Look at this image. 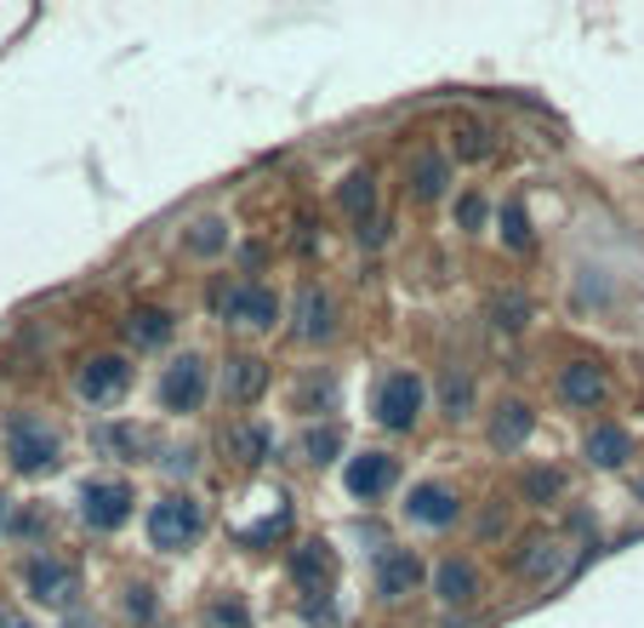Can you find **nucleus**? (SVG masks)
Segmentation results:
<instances>
[{
	"mask_svg": "<svg viewBox=\"0 0 644 628\" xmlns=\"http://www.w3.org/2000/svg\"><path fill=\"white\" fill-rule=\"evenodd\" d=\"M143 525H149V543L160 554H178V549L200 543V532H206V509H200L189 491H165V498L149 509Z\"/></svg>",
	"mask_w": 644,
	"mask_h": 628,
	"instance_id": "f257e3e1",
	"label": "nucleus"
},
{
	"mask_svg": "<svg viewBox=\"0 0 644 628\" xmlns=\"http://www.w3.org/2000/svg\"><path fill=\"white\" fill-rule=\"evenodd\" d=\"M57 435L46 428V417H35V412H12L7 417V462L18 475H46L52 462H57Z\"/></svg>",
	"mask_w": 644,
	"mask_h": 628,
	"instance_id": "f03ea898",
	"label": "nucleus"
},
{
	"mask_svg": "<svg viewBox=\"0 0 644 628\" xmlns=\"http://www.w3.org/2000/svg\"><path fill=\"white\" fill-rule=\"evenodd\" d=\"M217 315L228 326H240V332H275L280 326V297L262 280H234V286L217 291Z\"/></svg>",
	"mask_w": 644,
	"mask_h": 628,
	"instance_id": "7ed1b4c3",
	"label": "nucleus"
},
{
	"mask_svg": "<svg viewBox=\"0 0 644 628\" xmlns=\"http://www.w3.org/2000/svg\"><path fill=\"white\" fill-rule=\"evenodd\" d=\"M422 401H428V388L417 372H388L377 383V401H371V412H377V423L388 428V435H411L417 417H422Z\"/></svg>",
	"mask_w": 644,
	"mask_h": 628,
	"instance_id": "20e7f679",
	"label": "nucleus"
},
{
	"mask_svg": "<svg viewBox=\"0 0 644 628\" xmlns=\"http://www.w3.org/2000/svg\"><path fill=\"white\" fill-rule=\"evenodd\" d=\"M23 583H29V594H35L46 611H69L75 594H80V572L63 554H35L23 566Z\"/></svg>",
	"mask_w": 644,
	"mask_h": 628,
	"instance_id": "39448f33",
	"label": "nucleus"
},
{
	"mask_svg": "<svg viewBox=\"0 0 644 628\" xmlns=\"http://www.w3.org/2000/svg\"><path fill=\"white\" fill-rule=\"evenodd\" d=\"M371 583H377V600H405V594H417L428 583V566H422V554L417 549H405V543H388L377 554V566H371Z\"/></svg>",
	"mask_w": 644,
	"mask_h": 628,
	"instance_id": "423d86ee",
	"label": "nucleus"
},
{
	"mask_svg": "<svg viewBox=\"0 0 644 628\" xmlns=\"http://www.w3.org/2000/svg\"><path fill=\"white\" fill-rule=\"evenodd\" d=\"M131 509H138V491H131L126 480H92L80 491V520L86 532H120V525L131 520Z\"/></svg>",
	"mask_w": 644,
	"mask_h": 628,
	"instance_id": "0eeeda50",
	"label": "nucleus"
},
{
	"mask_svg": "<svg viewBox=\"0 0 644 628\" xmlns=\"http://www.w3.org/2000/svg\"><path fill=\"white\" fill-rule=\"evenodd\" d=\"M206 394H212V377H206V360L200 354H183L165 366V377H160V406L165 412H200Z\"/></svg>",
	"mask_w": 644,
	"mask_h": 628,
	"instance_id": "6e6552de",
	"label": "nucleus"
},
{
	"mask_svg": "<svg viewBox=\"0 0 644 628\" xmlns=\"http://www.w3.org/2000/svg\"><path fill=\"white\" fill-rule=\"evenodd\" d=\"M428 588H433V600L446 606V611H468V606H480V566L473 560H462V554H451V560H439V566L428 572Z\"/></svg>",
	"mask_w": 644,
	"mask_h": 628,
	"instance_id": "1a4fd4ad",
	"label": "nucleus"
},
{
	"mask_svg": "<svg viewBox=\"0 0 644 628\" xmlns=\"http://www.w3.org/2000/svg\"><path fill=\"white\" fill-rule=\"evenodd\" d=\"M405 520L428 525V532H446V525L462 520V498L451 486H439V480H417L411 491H405Z\"/></svg>",
	"mask_w": 644,
	"mask_h": 628,
	"instance_id": "9d476101",
	"label": "nucleus"
},
{
	"mask_svg": "<svg viewBox=\"0 0 644 628\" xmlns=\"http://www.w3.org/2000/svg\"><path fill=\"white\" fill-rule=\"evenodd\" d=\"M75 388H80V401H92V406H115L120 394L131 388V360L126 354H92L80 366V377H75Z\"/></svg>",
	"mask_w": 644,
	"mask_h": 628,
	"instance_id": "9b49d317",
	"label": "nucleus"
},
{
	"mask_svg": "<svg viewBox=\"0 0 644 628\" xmlns=\"http://www.w3.org/2000/svg\"><path fill=\"white\" fill-rule=\"evenodd\" d=\"M291 332H297V343H331L336 338V297L325 286H302L297 291Z\"/></svg>",
	"mask_w": 644,
	"mask_h": 628,
	"instance_id": "f8f14e48",
	"label": "nucleus"
},
{
	"mask_svg": "<svg viewBox=\"0 0 644 628\" xmlns=\"http://www.w3.org/2000/svg\"><path fill=\"white\" fill-rule=\"evenodd\" d=\"M559 401L576 412H599L610 401V372L599 360H565L559 366Z\"/></svg>",
	"mask_w": 644,
	"mask_h": 628,
	"instance_id": "ddd939ff",
	"label": "nucleus"
},
{
	"mask_svg": "<svg viewBox=\"0 0 644 628\" xmlns=\"http://www.w3.org/2000/svg\"><path fill=\"white\" fill-rule=\"evenodd\" d=\"M268 360L262 354H228L223 360V377H217V388H223V401L228 406H257L262 394H268Z\"/></svg>",
	"mask_w": 644,
	"mask_h": 628,
	"instance_id": "4468645a",
	"label": "nucleus"
},
{
	"mask_svg": "<svg viewBox=\"0 0 644 628\" xmlns=\"http://www.w3.org/2000/svg\"><path fill=\"white\" fill-rule=\"evenodd\" d=\"M394 480H399V462H394L388 451H359V457H348V469H343L348 498H359V503H377V498H388Z\"/></svg>",
	"mask_w": 644,
	"mask_h": 628,
	"instance_id": "2eb2a0df",
	"label": "nucleus"
},
{
	"mask_svg": "<svg viewBox=\"0 0 644 628\" xmlns=\"http://www.w3.org/2000/svg\"><path fill=\"white\" fill-rule=\"evenodd\" d=\"M223 451H228L234 469H262V462L275 457V435H268L262 423L240 417V423H228V428H223Z\"/></svg>",
	"mask_w": 644,
	"mask_h": 628,
	"instance_id": "dca6fc26",
	"label": "nucleus"
},
{
	"mask_svg": "<svg viewBox=\"0 0 644 628\" xmlns=\"http://www.w3.org/2000/svg\"><path fill=\"white\" fill-rule=\"evenodd\" d=\"M530 435H536V406H530V401H502V406L491 412V423H485V440H491L496 451H519Z\"/></svg>",
	"mask_w": 644,
	"mask_h": 628,
	"instance_id": "f3484780",
	"label": "nucleus"
},
{
	"mask_svg": "<svg viewBox=\"0 0 644 628\" xmlns=\"http://www.w3.org/2000/svg\"><path fill=\"white\" fill-rule=\"evenodd\" d=\"M178 338V315L172 309H160V304H138L126 315V343L131 349H165Z\"/></svg>",
	"mask_w": 644,
	"mask_h": 628,
	"instance_id": "a211bd4d",
	"label": "nucleus"
},
{
	"mask_svg": "<svg viewBox=\"0 0 644 628\" xmlns=\"http://www.w3.org/2000/svg\"><path fill=\"white\" fill-rule=\"evenodd\" d=\"M405 183H411L417 201H439V194L451 189V155L417 149V155H411V167H405Z\"/></svg>",
	"mask_w": 644,
	"mask_h": 628,
	"instance_id": "6ab92c4d",
	"label": "nucleus"
},
{
	"mask_svg": "<svg viewBox=\"0 0 644 628\" xmlns=\"http://www.w3.org/2000/svg\"><path fill=\"white\" fill-rule=\"evenodd\" d=\"M582 457L593 462V469H622V462L633 457V435L622 423H593L588 440H582Z\"/></svg>",
	"mask_w": 644,
	"mask_h": 628,
	"instance_id": "aec40b11",
	"label": "nucleus"
},
{
	"mask_svg": "<svg viewBox=\"0 0 644 628\" xmlns=\"http://www.w3.org/2000/svg\"><path fill=\"white\" fill-rule=\"evenodd\" d=\"M331 577H336V554H331V543L309 537V543H297V549H291V583H297V588H314V594H320V583H331Z\"/></svg>",
	"mask_w": 644,
	"mask_h": 628,
	"instance_id": "412c9836",
	"label": "nucleus"
},
{
	"mask_svg": "<svg viewBox=\"0 0 644 628\" xmlns=\"http://www.w3.org/2000/svg\"><path fill=\"white\" fill-rule=\"evenodd\" d=\"M183 252L200 257V263L223 257V252H228V217H194V223L183 228Z\"/></svg>",
	"mask_w": 644,
	"mask_h": 628,
	"instance_id": "4be33fe9",
	"label": "nucleus"
},
{
	"mask_svg": "<svg viewBox=\"0 0 644 628\" xmlns=\"http://www.w3.org/2000/svg\"><path fill=\"white\" fill-rule=\"evenodd\" d=\"M519 572H525L530 583L559 577V572H565V543H559V537H530V543L519 549Z\"/></svg>",
	"mask_w": 644,
	"mask_h": 628,
	"instance_id": "5701e85b",
	"label": "nucleus"
},
{
	"mask_svg": "<svg viewBox=\"0 0 644 628\" xmlns=\"http://www.w3.org/2000/svg\"><path fill=\"white\" fill-rule=\"evenodd\" d=\"M336 206H343L354 223H371V212H377V178H371L365 167L343 178V189H336Z\"/></svg>",
	"mask_w": 644,
	"mask_h": 628,
	"instance_id": "b1692460",
	"label": "nucleus"
},
{
	"mask_svg": "<svg viewBox=\"0 0 644 628\" xmlns=\"http://www.w3.org/2000/svg\"><path fill=\"white\" fill-rule=\"evenodd\" d=\"M519 498L548 509L554 498H565V475H559V469H548V462H536V469H525V480H519Z\"/></svg>",
	"mask_w": 644,
	"mask_h": 628,
	"instance_id": "393cba45",
	"label": "nucleus"
},
{
	"mask_svg": "<svg viewBox=\"0 0 644 628\" xmlns=\"http://www.w3.org/2000/svg\"><path fill=\"white\" fill-rule=\"evenodd\" d=\"M496 228H502V246H507V252H530V246H536V235H530V217H525V206H519V201H502Z\"/></svg>",
	"mask_w": 644,
	"mask_h": 628,
	"instance_id": "a878e982",
	"label": "nucleus"
},
{
	"mask_svg": "<svg viewBox=\"0 0 644 628\" xmlns=\"http://www.w3.org/2000/svg\"><path fill=\"white\" fill-rule=\"evenodd\" d=\"M439 406H446V417H457V423H462V417L473 412V377L451 366L446 377H439Z\"/></svg>",
	"mask_w": 644,
	"mask_h": 628,
	"instance_id": "bb28decb",
	"label": "nucleus"
},
{
	"mask_svg": "<svg viewBox=\"0 0 644 628\" xmlns=\"http://www.w3.org/2000/svg\"><path fill=\"white\" fill-rule=\"evenodd\" d=\"M491 320L502 326V332H519V326L530 320V297L525 291H496L491 297Z\"/></svg>",
	"mask_w": 644,
	"mask_h": 628,
	"instance_id": "cd10ccee",
	"label": "nucleus"
},
{
	"mask_svg": "<svg viewBox=\"0 0 644 628\" xmlns=\"http://www.w3.org/2000/svg\"><path fill=\"white\" fill-rule=\"evenodd\" d=\"M451 149H457V160H491V149H496V143H491V126H480V120H462Z\"/></svg>",
	"mask_w": 644,
	"mask_h": 628,
	"instance_id": "c85d7f7f",
	"label": "nucleus"
},
{
	"mask_svg": "<svg viewBox=\"0 0 644 628\" xmlns=\"http://www.w3.org/2000/svg\"><path fill=\"white\" fill-rule=\"evenodd\" d=\"M336 451H343V435H336V423H325V428H309V435H302V462H331Z\"/></svg>",
	"mask_w": 644,
	"mask_h": 628,
	"instance_id": "c756f323",
	"label": "nucleus"
},
{
	"mask_svg": "<svg viewBox=\"0 0 644 628\" xmlns=\"http://www.w3.org/2000/svg\"><path fill=\"white\" fill-rule=\"evenodd\" d=\"M120 611H126V622L149 628V622L160 617V600H154V588H149V583H131V588H126V600H120Z\"/></svg>",
	"mask_w": 644,
	"mask_h": 628,
	"instance_id": "7c9ffc66",
	"label": "nucleus"
},
{
	"mask_svg": "<svg viewBox=\"0 0 644 628\" xmlns=\"http://www.w3.org/2000/svg\"><path fill=\"white\" fill-rule=\"evenodd\" d=\"M297 406H302V412H331V406H336V377H302Z\"/></svg>",
	"mask_w": 644,
	"mask_h": 628,
	"instance_id": "2f4dec72",
	"label": "nucleus"
},
{
	"mask_svg": "<svg viewBox=\"0 0 644 628\" xmlns=\"http://www.w3.org/2000/svg\"><path fill=\"white\" fill-rule=\"evenodd\" d=\"M485 217H491V206H485V194H480V189L457 194V228H462V235H480Z\"/></svg>",
	"mask_w": 644,
	"mask_h": 628,
	"instance_id": "473e14b6",
	"label": "nucleus"
},
{
	"mask_svg": "<svg viewBox=\"0 0 644 628\" xmlns=\"http://www.w3.org/2000/svg\"><path fill=\"white\" fill-rule=\"evenodd\" d=\"M286 525H291V509H275V514H268L262 525H251V532H240V543H246V549H251V543H268V537H280Z\"/></svg>",
	"mask_w": 644,
	"mask_h": 628,
	"instance_id": "72a5a7b5",
	"label": "nucleus"
},
{
	"mask_svg": "<svg viewBox=\"0 0 644 628\" xmlns=\"http://www.w3.org/2000/svg\"><path fill=\"white\" fill-rule=\"evenodd\" d=\"M212 622H217V628H251V611H246L240 600H217V606H212Z\"/></svg>",
	"mask_w": 644,
	"mask_h": 628,
	"instance_id": "f704fd0d",
	"label": "nucleus"
},
{
	"mask_svg": "<svg viewBox=\"0 0 644 628\" xmlns=\"http://www.w3.org/2000/svg\"><path fill=\"white\" fill-rule=\"evenodd\" d=\"M92 440L104 446V451H138V435H131V428H97Z\"/></svg>",
	"mask_w": 644,
	"mask_h": 628,
	"instance_id": "c9c22d12",
	"label": "nucleus"
},
{
	"mask_svg": "<svg viewBox=\"0 0 644 628\" xmlns=\"http://www.w3.org/2000/svg\"><path fill=\"white\" fill-rule=\"evenodd\" d=\"M7 520H12V498H0V532H7Z\"/></svg>",
	"mask_w": 644,
	"mask_h": 628,
	"instance_id": "e433bc0d",
	"label": "nucleus"
},
{
	"mask_svg": "<svg viewBox=\"0 0 644 628\" xmlns=\"http://www.w3.org/2000/svg\"><path fill=\"white\" fill-rule=\"evenodd\" d=\"M0 628H35V622H23V617H0Z\"/></svg>",
	"mask_w": 644,
	"mask_h": 628,
	"instance_id": "4c0bfd02",
	"label": "nucleus"
},
{
	"mask_svg": "<svg viewBox=\"0 0 644 628\" xmlns=\"http://www.w3.org/2000/svg\"><path fill=\"white\" fill-rule=\"evenodd\" d=\"M638 498H644V480H638Z\"/></svg>",
	"mask_w": 644,
	"mask_h": 628,
	"instance_id": "58836bf2",
	"label": "nucleus"
}]
</instances>
